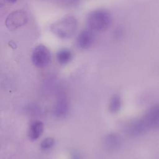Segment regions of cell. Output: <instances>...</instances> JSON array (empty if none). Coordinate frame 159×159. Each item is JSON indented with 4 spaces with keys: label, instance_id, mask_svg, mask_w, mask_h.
<instances>
[{
    "label": "cell",
    "instance_id": "cell-1",
    "mask_svg": "<svg viewBox=\"0 0 159 159\" xmlns=\"http://www.w3.org/2000/svg\"><path fill=\"white\" fill-rule=\"evenodd\" d=\"M77 26L76 19L68 15L53 23L50 26V31L60 39H68L74 35Z\"/></svg>",
    "mask_w": 159,
    "mask_h": 159
},
{
    "label": "cell",
    "instance_id": "cell-2",
    "mask_svg": "<svg viewBox=\"0 0 159 159\" xmlns=\"http://www.w3.org/2000/svg\"><path fill=\"white\" fill-rule=\"evenodd\" d=\"M111 22V14L104 9H97L91 12L86 19V23L89 29L96 32L106 30L109 27Z\"/></svg>",
    "mask_w": 159,
    "mask_h": 159
},
{
    "label": "cell",
    "instance_id": "cell-3",
    "mask_svg": "<svg viewBox=\"0 0 159 159\" xmlns=\"http://www.w3.org/2000/svg\"><path fill=\"white\" fill-rule=\"evenodd\" d=\"M157 106L153 107L141 119L135 122L130 126V132L139 134L145 130L157 127L158 124L159 114Z\"/></svg>",
    "mask_w": 159,
    "mask_h": 159
},
{
    "label": "cell",
    "instance_id": "cell-4",
    "mask_svg": "<svg viewBox=\"0 0 159 159\" xmlns=\"http://www.w3.org/2000/svg\"><path fill=\"white\" fill-rule=\"evenodd\" d=\"M51 59L49 50L43 45H39L35 47L32 53V61L35 66L43 68L47 66Z\"/></svg>",
    "mask_w": 159,
    "mask_h": 159
},
{
    "label": "cell",
    "instance_id": "cell-5",
    "mask_svg": "<svg viewBox=\"0 0 159 159\" xmlns=\"http://www.w3.org/2000/svg\"><path fill=\"white\" fill-rule=\"evenodd\" d=\"M28 18L26 12L24 11L17 10L12 12L9 15L6 19V25L11 30L16 29L25 25Z\"/></svg>",
    "mask_w": 159,
    "mask_h": 159
},
{
    "label": "cell",
    "instance_id": "cell-6",
    "mask_svg": "<svg viewBox=\"0 0 159 159\" xmlns=\"http://www.w3.org/2000/svg\"><path fill=\"white\" fill-rule=\"evenodd\" d=\"M94 41L93 30L89 29L83 30L78 34L76 39L77 46L81 49H87L91 47Z\"/></svg>",
    "mask_w": 159,
    "mask_h": 159
},
{
    "label": "cell",
    "instance_id": "cell-7",
    "mask_svg": "<svg viewBox=\"0 0 159 159\" xmlns=\"http://www.w3.org/2000/svg\"><path fill=\"white\" fill-rule=\"evenodd\" d=\"M69 104L65 98H60L54 107V114L59 118L66 116L68 112Z\"/></svg>",
    "mask_w": 159,
    "mask_h": 159
},
{
    "label": "cell",
    "instance_id": "cell-8",
    "mask_svg": "<svg viewBox=\"0 0 159 159\" xmlns=\"http://www.w3.org/2000/svg\"><path fill=\"white\" fill-rule=\"evenodd\" d=\"M43 124L42 122L37 120L34 121L30 125L29 135L31 140H37L42 134L43 131Z\"/></svg>",
    "mask_w": 159,
    "mask_h": 159
},
{
    "label": "cell",
    "instance_id": "cell-9",
    "mask_svg": "<svg viewBox=\"0 0 159 159\" xmlns=\"http://www.w3.org/2000/svg\"><path fill=\"white\" fill-rule=\"evenodd\" d=\"M120 139L116 134L108 135L105 139L106 147L109 150H115L119 148L120 145Z\"/></svg>",
    "mask_w": 159,
    "mask_h": 159
},
{
    "label": "cell",
    "instance_id": "cell-10",
    "mask_svg": "<svg viewBox=\"0 0 159 159\" xmlns=\"http://www.w3.org/2000/svg\"><path fill=\"white\" fill-rule=\"evenodd\" d=\"M57 58L60 64L65 65L69 63L72 60L73 53L68 48H62L57 52Z\"/></svg>",
    "mask_w": 159,
    "mask_h": 159
},
{
    "label": "cell",
    "instance_id": "cell-11",
    "mask_svg": "<svg viewBox=\"0 0 159 159\" xmlns=\"http://www.w3.org/2000/svg\"><path fill=\"white\" fill-rule=\"evenodd\" d=\"M121 99L120 97L117 94H114L111 99L109 102V110L112 112H117L121 107Z\"/></svg>",
    "mask_w": 159,
    "mask_h": 159
},
{
    "label": "cell",
    "instance_id": "cell-12",
    "mask_svg": "<svg viewBox=\"0 0 159 159\" xmlns=\"http://www.w3.org/2000/svg\"><path fill=\"white\" fill-rule=\"evenodd\" d=\"M55 143V140L52 137H47L42 140L40 144L41 149L43 150H47L51 148Z\"/></svg>",
    "mask_w": 159,
    "mask_h": 159
},
{
    "label": "cell",
    "instance_id": "cell-13",
    "mask_svg": "<svg viewBox=\"0 0 159 159\" xmlns=\"http://www.w3.org/2000/svg\"><path fill=\"white\" fill-rule=\"evenodd\" d=\"M6 2H6V0H0V7L3 6Z\"/></svg>",
    "mask_w": 159,
    "mask_h": 159
},
{
    "label": "cell",
    "instance_id": "cell-14",
    "mask_svg": "<svg viewBox=\"0 0 159 159\" xmlns=\"http://www.w3.org/2000/svg\"><path fill=\"white\" fill-rule=\"evenodd\" d=\"M7 2H10V3H14L16 2L17 0H6Z\"/></svg>",
    "mask_w": 159,
    "mask_h": 159
}]
</instances>
